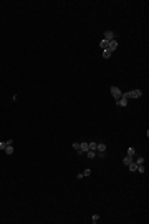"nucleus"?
Returning a JSON list of instances; mask_svg holds the SVG:
<instances>
[{
	"label": "nucleus",
	"instance_id": "nucleus-1",
	"mask_svg": "<svg viewBox=\"0 0 149 224\" xmlns=\"http://www.w3.org/2000/svg\"><path fill=\"white\" fill-rule=\"evenodd\" d=\"M121 96H124V98H141L142 96V91L141 90H132V91H128V93H123Z\"/></svg>",
	"mask_w": 149,
	"mask_h": 224
},
{
	"label": "nucleus",
	"instance_id": "nucleus-2",
	"mask_svg": "<svg viewBox=\"0 0 149 224\" xmlns=\"http://www.w3.org/2000/svg\"><path fill=\"white\" fill-rule=\"evenodd\" d=\"M111 95L118 100V98H121V95H123V91L118 88V86H111Z\"/></svg>",
	"mask_w": 149,
	"mask_h": 224
},
{
	"label": "nucleus",
	"instance_id": "nucleus-3",
	"mask_svg": "<svg viewBox=\"0 0 149 224\" xmlns=\"http://www.w3.org/2000/svg\"><path fill=\"white\" fill-rule=\"evenodd\" d=\"M116 105H118V106H121V108H124V106H128V98H124V96H121V98H118V100H116Z\"/></svg>",
	"mask_w": 149,
	"mask_h": 224
},
{
	"label": "nucleus",
	"instance_id": "nucleus-4",
	"mask_svg": "<svg viewBox=\"0 0 149 224\" xmlns=\"http://www.w3.org/2000/svg\"><path fill=\"white\" fill-rule=\"evenodd\" d=\"M104 40H108V42L114 40V32H113V30H106V32H104Z\"/></svg>",
	"mask_w": 149,
	"mask_h": 224
},
{
	"label": "nucleus",
	"instance_id": "nucleus-5",
	"mask_svg": "<svg viewBox=\"0 0 149 224\" xmlns=\"http://www.w3.org/2000/svg\"><path fill=\"white\" fill-rule=\"evenodd\" d=\"M116 48H118V42H116V40H111V42H109V45H108V50L113 53Z\"/></svg>",
	"mask_w": 149,
	"mask_h": 224
},
{
	"label": "nucleus",
	"instance_id": "nucleus-6",
	"mask_svg": "<svg viewBox=\"0 0 149 224\" xmlns=\"http://www.w3.org/2000/svg\"><path fill=\"white\" fill-rule=\"evenodd\" d=\"M3 153H5V154H8V156H10V154H13V144H7V146H5V149H3Z\"/></svg>",
	"mask_w": 149,
	"mask_h": 224
},
{
	"label": "nucleus",
	"instance_id": "nucleus-7",
	"mask_svg": "<svg viewBox=\"0 0 149 224\" xmlns=\"http://www.w3.org/2000/svg\"><path fill=\"white\" fill-rule=\"evenodd\" d=\"M86 156H88L90 159H94V158H96V151H91V149H88V151H86Z\"/></svg>",
	"mask_w": 149,
	"mask_h": 224
},
{
	"label": "nucleus",
	"instance_id": "nucleus-8",
	"mask_svg": "<svg viewBox=\"0 0 149 224\" xmlns=\"http://www.w3.org/2000/svg\"><path fill=\"white\" fill-rule=\"evenodd\" d=\"M128 169H129L131 173H134V171H136V169H138V164H136V163H134V161H132V163H131V164H128Z\"/></svg>",
	"mask_w": 149,
	"mask_h": 224
},
{
	"label": "nucleus",
	"instance_id": "nucleus-9",
	"mask_svg": "<svg viewBox=\"0 0 149 224\" xmlns=\"http://www.w3.org/2000/svg\"><path fill=\"white\" fill-rule=\"evenodd\" d=\"M108 45H109V42H108V40H101V42H99V47H101L103 50H106V48H108Z\"/></svg>",
	"mask_w": 149,
	"mask_h": 224
},
{
	"label": "nucleus",
	"instance_id": "nucleus-10",
	"mask_svg": "<svg viewBox=\"0 0 149 224\" xmlns=\"http://www.w3.org/2000/svg\"><path fill=\"white\" fill-rule=\"evenodd\" d=\"M88 146H90V149H91V151H96V148H98V143H96V141H91V143H88Z\"/></svg>",
	"mask_w": 149,
	"mask_h": 224
},
{
	"label": "nucleus",
	"instance_id": "nucleus-11",
	"mask_svg": "<svg viewBox=\"0 0 149 224\" xmlns=\"http://www.w3.org/2000/svg\"><path fill=\"white\" fill-rule=\"evenodd\" d=\"M131 163H132V156H126V158L123 159V164H126V166L131 164Z\"/></svg>",
	"mask_w": 149,
	"mask_h": 224
},
{
	"label": "nucleus",
	"instance_id": "nucleus-12",
	"mask_svg": "<svg viewBox=\"0 0 149 224\" xmlns=\"http://www.w3.org/2000/svg\"><path fill=\"white\" fill-rule=\"evenodd\" d=\"M96 151H106V144H104V143H98V148H96Z\"/></svg>",
	"mask_w": 149,
	"mask_h": 224
},
{
	"label": "nucleus",
	"instance_id": "nucleus-13",
	"mask_svg": "<svg viewBox=\"0 0 149 224\" xmlns=\"http://www.w3.org/2000/svg\"><path fill=\"white\" fill-rule=\"evenodd\" d=\"M111 55H113V53L108 50V48H106V50H103V58H109Z\"/></svg>",
	"mask_w": 149,
	"mask_h": 224
},
{
	"label": "nucleus",
	"instance_id": "nucleus-14",
	"mask_svg": "<svg viewBox=\"0 0 149 224\" xmlns=\"http://www.w3.org/2000/svg\"><path fill=\"white\" fill-rule=\"evenodd\" d=\"M134 154H136V149L132 148V146H131V148H128V156H134Z\"/></svg>",
	"mask_w": 149,
	"mask_h": 224
},
{
	"label": "nucleus",
	"instance_id": "nucleus-15",
	"mask_svg": "<svg viewBox=\"0 0 149 224\" xmlns=\"http://www.w3.org/2000/svg\"><path fill=\"white\" fill-rule=\"evenodd\" d=\"M136 171H139L141 174H144V173H146V168H144L142 164H138V169H136Z\"/></svg>",
	"mask_w": 149,
	"mask_h": 224
},
{
	"label": "nucleus",
	"instance_id": "nucleus-16",
	"mask_svg": "<svg viewBox=\"0 0 149 224\" xmlns=\"http://www.w3.org/2000/svg\"><path fill=\"white\" fill-rule=\"evenodd\" d=\"M98 221H99V214H93V217H91V223H98Z\"/></svg>",
	"mask_w": 149,
	"mask_h": 224
},
{
	"label": "nucleus",
	"instance_id": "nucleus-17",
	"mask_svg": "<svg viewBox=\"0 0 149 224\" xmlns=\"http://www.w3.org/2000/svg\"><path fill=\"white\" fill-rule=\"evenodd\" d=\"M5 146H7V141H0V151H3Z\"/></svg>",
	"mask_w": 149,
	"mask_h": 224
},
{
	"label": "nucleus",
	"instance_id": "nucleus-18",
	"mask_svg": "<svg viewBox=\"0 0 149 224\" xmlns=\"http://www.w3.org/2000/svg\"><path fill=\"white\" fill-rule=\"evenodd\" d=\"M83 176L86 178V176H91V169H84L83 171Z\"/></svg>",
	"mask_w": 149,
	"mask_h": 224
},
{
	"label": "nucleus",
	"instance_id": "nucleus-19",
	"mask_svg": "<svg viewBox=\"0 0 149 224\" xmlns=\"http://www.w3.org/2000/svg\"><path fill=\"white\" fill-rule=\"evenodd\" d=\"M96 156H99V158H104V156H106V153H104V151H98V153H96Z\"/></svg>",
	"mask_w": 149,
	"mask_h": 224
},
{
	"label": "nucleus",
	"instance_id": "nucleus-20",
	"mask_svg": "<svg viewBox=\"0 0 149 224\" xmlns=\"http://www.w3.org/2000/svg\"><path fill=\"white\" fill-rule=\"evenodd\" d=\"M136 164H144V158H138L136 159Z\"/></svg>",
	"mask_w": 149,
	"mask_h": 224
},
{
	"label": "nucleus",
	"instance_id": "nucleus-21",
	"mask_svg": "<svg viewBox=\"0 0 149 224\" xmlns=\"http://www.w3.org/2000/svg\"><path fill=\"white\" fill-rule=\"evenodd\" d=\"M73 149H76V151H80V143H73Z\"/></svg>",
	"mask_w": 149,
	"mask_h": 224
}]
</instances>
